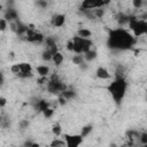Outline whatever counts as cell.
<instances>
[{
    "label": "cell",
    "instance_id": "obj_20",
    "mask_svg": "<svg viewBox=\"0 0 147 147\" xmlns=\"http://www.w3.org/2000/svg\"><path fill=\"white\" fill-rule=\"evenodd\" d=\"M129 17H130V15L119 13L118 16H117V21H118V23H119L121 25H123V24H127V22H129Z\"/></svg>",
    "mask_w": 147,
    "mask_h": 147
},
{
    "label": "cell",
    "instance_id": "obj_14",
    "mask_svg": "<svg viewBox=\"0 0 147 147\" xmlns=\"http://www.w3.org/2000/svg\"><path fill=\"white\" fill-rule=\"evenodd\" d=\"M96 56H98V53H96V51H95V49H93V48H91L90 51H87L86 53H84V54H83L84 61H88V62H91V61L95 60V59H96Z\"/></svg>",
    "mask_w": 147,
    "mask_h": 147
},
{
    "label": "cell",
    "instance_id": "obj_11",
    "mask_svg": "<svg viewBox=\"0 0 147 147\" xmlns=\"http://www.w3.org/2000/svg\"><path fill=\"white\" fill-rule=\"evenodd\" d=\"M3 18H5L7 22L9 21V23H10V22H15V21L18 20V14H17L16 9H14V8H8L7 11L5 13V17H3Z\"/></svg>",
    "mask_w": 147,
    "mask_h": 147
},
{
    "label": "cell",
    "instance_id": "obj_24",
    "mask_svg": "<svg viewBox=\"0 0 147 147\" xmlns=\"http://www.w3.org/2000/svg\"><path fill=\"white\" fill-rule=\"evenodd\" d=\"M52 54H51V52L48 51V49H45L42 53H41V59L44 60V61H46V62H48V61H52Z\"/></svg>",
    "mask_w": 147,
    "mask_h": 147
},
{
    "label": "cell",
    "instance_id": "obj_25",
    "mask_svg": "<svg viewBox=\"0 0 147 147\" xmlns=\"http://www.w3.org/2000/svg\"><path fill=\"white\" fill-rule=\"evenodd\" d=\"M53 114H54V109L51 108V107H48L46 110L42 111V115H44V117H46V118H51V117L53 116Z\"/></svg>",
    "mask_w": 147,
    "mask_h": 147
},
{
    "label": "cell",
    "instance_id": "obj_38",
    "mask_svg": "<svg viewBox=\"0 0 147 147\" xmlns=\"http://www.w3.org/2000/svg\"><path fill=\"white\" fill-rule=\"evenodd\" d=\"M3 82H5V78H3V75L0 72V85H2L3 84Z\"/></svg>",
    "mask_w": 147,
    "mask_h": 147
},
{
    "label": "cell",
    "instance_id": "obj_2",
    "mask_svg": "<svg viewBox=\"0 0 147 147\" xmlns=\"http://www.w3.org/2000/svg\"><path fill=\"white\" fill-rule=\"evenodd\" d=\"M108 92L110 93L111 98L116 103H121L123 98L125 96L127 83L124 77H116L109 85H108Z\"/></svg>",
    "mask_w": 147,
    "mask_h": 147
},
{
    "label": "cell",
    "instance_id": "obj_29",
    "mask_svg": "<svg viewBox=\"0 0 147 147\" xmlns=\"http://www.w3.org/2000/svg\"><path fill=\"white\" fill-rule=\"evenodd\" d=\"M7 25H8V22L5 18H0V31H5L7 29Z\"/></svg>",
    "mask_w": 147,
    "mask_h": 147
},
{
    "label": "cell",
    "instance_id": "obj_1",
    "mask_svg": "<svg viewBox=\"0 0 147 147\" xmlns=\"http://www.w3.org/2000/svg\"><path fill=\"white\" fill-rule=\"evenodd\" d=\"M136 38L132 36V33L129 30H125L123 28L113 29L109 31L107 45L111 49L116 51H126L131 49L136 45Z\"/></svg>",
    "mask_w": 147,
    "mask_h": 147
},
{
    "label": "cell",
    "instance_id": "obj_4",
    "mask_svg": "<svg viewBox=\"0 0 147 147\" xmlns=\"http://www.w3.org/2000/svg\"><path fill=\"white\" fill-rule=\"evenodd\" d=\"M71 40L74 42V53L79 54V55L86 53L93 46V41L91 39H84V38H80V37L76 36Z\"/></svg>",
    "mask_w": 147,
    "mask_h": 147
},
{
    "label": "cell",
    "instance_id": "obj_27",
    "mask_svg": "<svg viewBox=\"0 0 147 147\" xmlns=\"http://www.w3.org/2000/svg\"><path fill=\"white\" fill-rule=\"evenodd\" d=\"M139 140L142 144V146L144 145H147V133L146 132H142L141 134H139Z\"/></svg>",
    "mask_w": 147,
    "mask_h": 147
},
{
    "label": "cell",
    "instance_id": "obj_9",
    "mask_svg": "<svg viewBox=\"0 0 147 147\" xmlns=\"http://www.w3.org/2000/svg\"><path fill=\"white\" fill-rule=\"evenodd\" d=\"M20 78H30L33 76L32 74V67L28 62H22L20 63V72L16 75Z\"/></svg>",
    "mask_w": 147,
    "mask_h": 147
},
{
    "label": "cell",
    "instance_id": "obj_16",
    "mask_svg": "<svg viewBox=\"0 0 147 147\" xmlns=\"http://www.w3.org/2000/svg\"><path fill=\"white\" fill-rule=\"evenodd\" d=\"M36 70H37L39 77H47L49 75V67H47V65H38L36 68Z\"/></svg>",
    "mask_w": 147,
    "mask_h": 147
},
{
    "label": "cell",
    "instance_id": "obj_15",
    "mask_svg": "<svg viewBox=\"0 0 147 147\" xmlns=\"http://www.w3.org/2000/svg\"><path fill=\"white\" fill-rule=\"evenodd\" d=\"M77 37H80V38H84V39H91L92 37V31H90L88 29H85V28H82L77 31Z\"/></svg>",
    "mask_w": 147,
    "mask_h": 147
},
{
    "label": "cell",
    "instance_id": "obj_40",
    "mask_svg": "<svg viewBox=\"0 0 147 147\" xmlns=\"http://www.w3.org/2000/svg\"><path fill=\"white\" fill-rule=\"evenodd\" d=\"M142 147H147V145H144V146H142Z\"/></svg>",
    "mask_w": 147,
    "mask_h": 147
},
{
    "label": "cell",
    "instance_id": "obj_10",
    "mask_svg": "<svg viewBox=\"0 0 147 147\" xmlns=\"http://www.w3.org/2000/svg\"><path fill=\"white\" fill-rule=\"evenodd\" d=\"M51 23H52V25L54 28H61L65 23V15H63V14H55L52 17Z\"/></svg>",
    "mask_w": 147,
    "mask_h": 147
},
{
    "label": "cell",
    "instance_id": "obj_23",
    "mask_svg": "<svg viewBox=\"0 0 147 147\" xmlns=\"http://www.w3.org/2000/svg\"><path fill=\"white\" fill-rule=\"evenodd\" d=\"M72 63H74V64H77V65H82L83 63H85L83 55H79V54L74 55V57H72Z\"/></svg>",
    "mask_w": 147,
    "mask_h": 147
},
{
    "label": "cell",
    "instance_id": "obj_30",
    "mask_svg": "<svg viewBox=\"0 0 147 147\" xmlns=\"http://www.w3.org/2000/svg\"><path fill=\"white\" fill-rule=\"evenodd\" d=\"M94 14L96 17H102L103 14H105V9L103 8H98V9H94Z\"/></svg>",
    "mask_w": 147,
    "mask_h": 147
},
{
    "label": "cell",
    "instance_id": "obj_12",
    "mask_svg": "<svg viewBox=\"0 0 147 147\" xmlns=\"http://www.w3.org/2000/svg\"><path fill=\"white\" fill-rule=\"evenodd\" d=\"M95 75L99 79H109L110 78V74L105 67H99L95 71Z\"/></svg>",
    "mask_w": 147,
    "mask_h": 147
},
{
    "label": "cell",
    "instance_id": "obj_36",
    "mask_svg": "<svg viewBox=\"0 0 147 147\" xmlns=\"http://www.w3.org/2000/svg\"><path fill=\"white\" fill-rule=\"evenodd\" d=\"M57 101H59L60 106H64V105L67 103V100H65L63 96H61V95H59V99H57Z\"/></svg>",
    "mask_w": 147,
    "mask_h": 147
},
{
    "label": "cell",
    "instance_id": "obj_22",
    "mask_svg": "<svg viewBox=\"0 0 147 147\" xmlns=\"http://www.w3.org/2000/svg\"><path fill=\"white\" fill-rule=\"evenodd\" d=\"M49 147H65V142H64L63 139L55 138V139L49 144Z\"/></svg>",
    "mask_w": 147,
    "mask_h": 147
},
{
    "label": "cell",
    "instance_id": "obj_3",
    "mask_svg": "<svg viewBox=\"0 0 147 147\" xmlns=\"http://www.w3.org/2000/svg\"><path fill=\"white\" fill-rule=\"evenodd\" d=\"M127 25H129V29L132 31V36L134 38L144 36L147 32V22L145 20H140L136 16H130L129 17Z\"/></svg>",
    "mask_w": 147,
    "mask_h": 147
},
{
    "label": "cell",
    "instance_id": "obj_39",
    "mask_svg": "<svg viewBox=\"0 0 147 147\" xmlns=\"http://www.w3.org/2000/svg\"><path fill=\"white\" fill-rule=\"evenodd\" d=\"M1 9H2V6H1V5H0V10H1Z\"/></svg>",
    "mask_w": 147,
    "mask_h": 147
},
{
    "label": "cell",
    "instance_id": "obj_18",
    "mask_svg": "<svg viewBox=\"0 0 147 147\" xmlns=\"http://www.w3.org/2000/svg\"><path fill=\"white\" fill-rule=\"evenodd\" d=\"M52 133L55 136V137H60L61 134H62V126H61V124L60 123H54L53 125H52Z\"/></svg>",
    "mask_w": 147,
    "mask_h": 147
},
{
    "label": "cell",
    "instance_id": "obj_26",
    "mask_svg": "<svg viewBox=\"0 0 147 147\" xmlns=\"http://www.w3.org/2000/svg\"><path fill=\"white\" fill-rule=\"evenodd\" d=\"M21 147H40V145H39L38 142H33V141H31V140H28V141H25Z\"/></svg>",
    "mask_w": 147,
    "mask_h": 147
},
{
    "label": "cell",
    "instance_id": "obj_7",
    "mask_svg": "<svg viewBox=\"0 0 147 147\" xmlns=\"http://www.w3.org/2000/svg\"><path fill=\"white\" fill-rule=\"evenodd\" d=\"M63 140L65 142V147H79L84 140L80 134H69L64 133Z\"/></svg>",
    "mask_w": 147,
    "mask_h": 147
},
{
    "label": "cell",
    "instance_id": "obj_35",
    "mask_svg": "<svg viewBox=\"0 0 147 147\" xmlns=\"http://www.w3.org/2000/svg\"><path fill=\"white\" fill-rule=\"evenodd\" d=\"M37 82H38L39 85H42V84H46V83L48 82V78H47V77H40Z\"/></svg>",
    "mask_w": 147,
    "mask_h": 147
},
{
    "label": "cell",
    "instance_id": "obj_37",
    "mask_svg": "<svg viewBox=\"0 0 147 147\" xmlns=\"http://www.w3.org/2000/svg\"><path fill=\"white\" fill-rule=\"evenodd\" d=\"M47 2L46 1H37V6H39V7H41V8H46L47 7Z\"/></svg>",
    "mask_w": 147,
    "mask_h": 147
},
{
    "label": "cell",
    "instance_id": "obj_28",
    "mask_svg": "<svg viewBox=\"0 0 147 147\" xmlns=\"http://www.w3.org/2000/svg\"><path fill=\"white\" fill-rule=\"evenodd\" d=\"M10 71H11L13 74L17 75V74L20 72V63H15V64H13V65L10 67Z\"/></svg>",
    "mask_w": 147,
    "mask_h": 147
},
{
    "label": "cell",
    "instance_id": "obj_31",
    "mask_svg": "<svg viewBox=\"0 0 147 147\" xmlns=\"http://www.w3.org/2000/svg\"><path fill=\"white\" fill-rule=\"evenodd\" d=\"M18 124H20V127H21L22 130H24V129H28V126H29V121H28V119H22Z\"/></svg>",
    "mask_w": 147,
    "mask_h": 147
},
{
    "label": "cell",
    "instance_id": "obj_8",
    "mask_svg": "<svg viewBox=\"0 0 147 147\" xmlns=\"http://www.w3.org/2000/svg\"><path fill=\"white\" fill-rule=\"evenodd\" d=\"M109 1H102V0H85L80 5V10H92L102 8L103 6L108 5Z\"/></svg>",
    "mask_w": 147,
    "mask_h": 147
},
{
    "label": "cell",
    "instance_id": "obj_34",
    "mask_svg": "<svg viewBox=\"0 0 147 147\" xmlns=\"http://www.w3.org/2000/svg\"><path fill=\"white\" fill-rule=\"evenodd\" d=\"M6 105H7V99H6L5 96H1V95H0V109L3 108Z\"/></svg>",
    "mask_w": 147,
    "mask_h": 147
},
{
    "label": "cell",
    "instance_id": "obj_21",
    "mask_svg": "<svg viewBox=\"0 0 147 147\" xmlns=\"http://www.w3.org/2000/svg\"><path fill=\"white\" fill-rule=\"evenodd\" d=\"M92 130H93V126L91 125V124H88V125H85V126H83V129H82V131H80V136L83 137V138H85V137H87L91 132H92Z\"/></svg>",
    "mask_w": 147,
    "mask_h": 147
},
{
    "label": "cell",
    "instance_id": "obj_6",
    "mask_svg": "<svg viewBox=\"0 0 147 147\" xmlns=\"http://www.w3.org/2000/svg\"><path fill=\"white\" fill-rule=\"evenodd\" d=\"M24 36H25V40L26 41L33 42V44H40V42H44V40H45L44 34L41 32L34 30L32 25H30V28L28 29V31H26V33Z\"/></svg>",
    "mask_w": 147,
    "mask_h": 147
},
{
    "label": "cell",
    "instance_id": "obj_5",
    "mask_svg": "<svg viewBox=\"0 0 147 147\" xmlns=\"http://www.w3.org/2000/svg\"><path fill=\"white\" fill-rule=\"evenodd\" d=\"M64 90H67L65 84L60 80L57 75H52V77L47 82V91L51 94H55V95L59 96Z\"/></svg>",
    "mask_w": 147,
    "mask_h": 147
},
{
    "label": "cell",
    "instance_id": "obj_13",
    "mask_svg": "<svg viewBox=\"0 0 147 147\" xmlns=\"http://www.w3.org/2000/svg\"><path fill=\"white\" fill-rule=\"evenodd\" d=\"M48 107H49V102L46 101V100H44V99H41V100H37V102H36V105H34L36 110L39 111V113H42V111L46 110Z\"/></svg>",
    "mask_w": 147,
    "mask_h": 147
},
{
    "label": "cell",
    "instance_id": "obj_33",
    "mask_svg": "<svg viewBox=\"0 0 147 147\" xmlns=\"http://www.w3.org/2000/svg\"><path fill=\"white\" fill-rule=\"evenodd\" d=\"M67 49L70 51V52H74V42H72L71 39L68 40V42H67Z\"/></svg>",
    "mask_w": 147,
    "mask_h": 147
},
{
    "label": "cell",
    "instance_id": "obj_17",
    "mask_svg": "<svg viewBox=\"0 0 147 147\" xmlns=\"http://www.w3.org/2000/svg\"><path fill=\"white\" fill-rule=\"evenodd\" d=\"M61 96H63L67 101L68 100H71V99H75L76 96H77V93L74 91V90H64L61 94H60Z\"/></svg>",
    "mask_w": 147,
    "mask_h": 147
},
{
    "label": "cell",
    "instance_id": "obj_19",
    "mask_svg": "<svg viewBox=\"0 0 147 147\" xmlns=\"http://www.w3.org/2000/svg\"><path fill=\"white\" fill-rule=\"evenodd\" d=\"M63 60H64V57H63V55H62L60 52L55 53V54L52 56V61L54 62L55 65H60V64L63 62Z\"/></svg>",
    "mask_w": 147,
    "mask_h": 147
},
{
    "label": "cell",
    "instance_id": "obj_32",
    "mask_svg": "<svg viewBox=\"0 0 147 147\" xmlns=\"http://www.w3.org/2000/svg\"><path fill=\"white\" fill-rule=\"evenodd\" d=\"M132 5H133L134 8H140L142 6V0H133Z\"/></svg>",
    "mask_w": 147,
    "mask_h": 147
}]
</instances>
